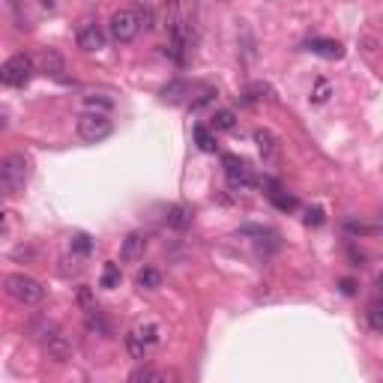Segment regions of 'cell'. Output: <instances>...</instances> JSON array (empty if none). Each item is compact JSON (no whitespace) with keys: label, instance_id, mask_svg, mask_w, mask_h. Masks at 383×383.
I'll list each match as a JSON object with an SVG mask.
<instances>
[{"label":"cell","instance_id":"cb8c5ba5","mask_svg":"<svg viewBox=\"0 0 383 383\" xmlns=\"http://www.w3.org/2000/svg\"><path fill=\"white\" fill-rule=\"evenodd\" d=\"M368 327L375 329V332H383V302L368 306Z\"/></svg>","mask_w":383,"mask_h":383},{"label":"cell","instance_id":"30bf717a","mask_svg":"<svg viewBox=\"0 0 383 383\" xmlns=\"http://www.w3.org/2000/svg\"><path fill=\"white\" fill-rule=\"evenodd\" d=\"M306 48L318 57H327V60H341L345 57V45L336 42V39H308Z\"/></svg>","mask_w":383,"mask_h":383},{"label":"cell","instance_id":"52a82bcc","mask_svg":"<svg viewBox=\"0 0 383 383\" xmlns=\"http://www.w3.org/2000/svg\"><path fill=\"white\" fill-rule=\"evenodd\" d=\"M221 165H225V174H228V183L230 186H260V180L251 174V168H249L246 159L225 156V159H221Z\"/></svg>","mask_w":383,"mask_h":383},{"label":"cell","instance_id":"2e32d148","mask_svg":"<svg viewBox=\"0 0 383 383\" xmlns=\"http://www.w3.org/2000/svg\"><path fill=\"white\" fill-rule=\"evenodd\" d=\"M84 324H87V332H93V336H111V327H108V320L102 318V311H99V308L87 311Z\"/></svg>","mask_w":383,"mask_h":383},{"label":"cell","instance_id":"e0dca14e","mask_svg":"<svg viewBox=\"0 0 383 383\" xmlns=\"http://www.w3.org/2000/svg\"><path fill=\"white\" fill-rule=\"evenodd\" d=\"M135 285L141 288V290H156L159 285H162V273L159 269H153V267H144L141 273L135 276Z\"/></svg>","mask_w":383,"mask_h":383},{"label":"cell","instance_id":"5b68a950","mask_svg":"<svg viewBox=\"0 0 383 383\" xmlns=\"http://www.w3.org/2000/svg\"><path fill=\"white\" fill-rule=\"evenodd\" d=\"M156 345H159V329L156 327H135V329L126 332V350H129V357L138 359V362H144L147 354Z\"/></svg>","mask_w":383,"mask_h":383},{"label":"cell","instance_id":"ac0fdd59","mask_svg":"<svg viewBox=\"0 0 383 383\" xmlns=\"http://www.w3.org/2000/svg\"><path fill=\"white\" fill-rule=\"evenodd\" d=\"M237 126V114L230 108H219L213 114V132H230Z\"/></svg>","mask_w":383,"mask_h":383},{"label":"cell","instance_id":"7c38bea8","mask_svg":"<svg viewBox=\"0 0 383 383\" xmlns=\"http://www.w3.org/2000/svg\"><path fill=\"white\" fill-rule=\"evenodd\" d=\"M144 249H147V237L144 234H129L126 240H123V249H120V258L123 260H129V264H132V260H141L144 258Z\"/></svg>","mask_w":383,"mask_h":383},{"label":"cell","instance_id":"7a4b0ae2","mask_svg":"<svg viewBox=\"0 0 383 383\" xmlns=\"http://www.w3.org/2000/svg\"><path fill=\"white\" fill-rule=\"evenodd\" d=\"M141 27H144V22H141V9L126 6V9H117V13L111 15L108 33L114 42H132V39L141 33Z\"/></svg>","mask_w":383,"mask_h":383},{"label":"cell","instance_id":"6da1fadb","mask_svg":"<svg viewBox=\"0 0 383 383\" xmlns=\"http://www.w3.org/2000/svg\"><path fill=\"white\" fill-rule=\"evenodd\" d=\"M27 180H30V159L24 153H9L0 162V189H3L6 198L22 195Z\"/></svg>","mask_w":383,"mask_h":383},{"label":"cell","instance_id":"9c48e42d","mask_svg":"<svg viewBox=\"0 0 383 383\" xmlns=\"http://www.w3.org/2000/svg\"><path fill=\"white\" fill-rule=\"evenodd\" d=\"M42 345H45V350H48V357H54L57 362L69 359V354H72V345H69V338H66L60 329H52V327L42 332Z\"/></svg>","mask_w":383,"mask_h":383},{"label":"cell","instance_id":"603a6c76","mask_svg":"<svg viewBox=\"0 0 383 383\" xmlns=\"http://www.w3.org/2000/svg\"><path fill=\"white\" fill-rule=\"evenodd\" d=\"M84 105H87V111H102V114H105V111H111V105H114V102H111L108 96L90 93V96H84Z\"/></svg>","mask_w":383,"mask_h":383},{"label":"cell","instance_id":"4316f807","mask_svg":"<svg viewBox=\"0 0 383 383\" xmlns=\"http://www.w3.org/2000/svg\"><path fill=\"white\" fill-rule=\"evenodd\" d=\"M327 96H329V84L320 78L318 87H315V93H311V99H315V102H327Z\"/></svg>","mask_w":383,"mask_h":383},{"label":"cell","instance_id":"ba28073f","mask_svg":"<svg viewBox=\"0 0 383 383\" xmlns=\"http://www.w3.org/2000/svg\"><path fill=\"white\" fill-rule=\"evenodd\" d=\"M75 42H78L81 52H99V48H105V33H102V27L99 24L84 22L75 33Z\"/></svg>","mask_w":383,"mask_h":383},{"label":"cell","instance_id":"ffe728a7","mask_svg":"<svg viewBox=\"0 0 383 383\" xmlns=\"http://www.w3.org/2000/svg\"><path fill=\"white\" fill-rule=\"evenodd\" d=\"M255 141H258V147H260V153H264V159H269V156L276 153V138H273V132H267V129H258Z\"/></svg>","mask_w":383,"mask_h":383},{"label":"cell","instance_id":"5bb4252c","mask_svg":"<svg viewBox=\"0 0 383 383\" xmlns=\"http://www.w3.org/2000/svg\"><path fill=\"white\" fill-rule=\"evenodd\" d=\"M39 66H42L45 75H54V78L63 75V57H60L57 52H52V48L39 54Z\"/></svg>","mask_w":383,"mask_h":383},{"label":"cell","instance_id":"8992f818","mask_svg":"<svg viewBox=\"0 0 383 383\" xmlns=\"http://www.w3.org/2000/svg\"><path fill=\"white\" fill-rule=\"evenodd\" d=\"M111 129H114V126H111L108 114H102V111H87V114L78 117V135H81L84 141H90V144L108 138Z\"/></svg>","mask_w":383,"mask_h":383},{"label":"cell","instance_id":"83f0119b","mask_svg":"<svg viewBox=\"0 0 383 383\" xmlns=\"http://www.w3.org/2000/svg\"><path fill=\"white\" fill-rule=\"evenodd\" d=\"M78 302H81V308H84V311H90V308H96V302H93V297H90V288H81V290H78Z\"/></svg>","mask_w":383,"mask_h":383},{"label":"cell","instance_id":"8fae6325","mask_svg":"<svg viewBox=\"0 0 383 383\" xmlns=\"http://www.w3.org/2000/svg\"><path fill=\"white\" fill-rule=\"evenodd\" d=\"M186 96H192L189 81H171L159 90V99H162L165 105H180V102H186Z\"/></svg>","mask_w":383,"mask_h":383},{"label":"cell","instance_id":"7402d4cb","mask_svg":"<svg viewBox=\"0 0 383 383\" xmlns=\"http://www.w3.org/2000/svg\"><path fill=\"white\" fill-rule=\"evenodd\" d=\"M267 195H269V201H273V204H276L279 210H294V207H297V198L285 195V192H281L279 186H276L273 192H267Z\"/></svg>","mask_w":383,"mask_h":383},{"label":"cell","instance_id":"4fadbf2b","mask_svg":"<svg viewBox=\"0 0 383 383\" xmlns=\"http://www.w3.org/2000/svg\"><path fill=\"white\" fill-rule=\"evenodd\" d=\"M165 225L174 228V230H186L192 225V210L183 207V204H171L165 210Z\"/></svg>","mask_w":383,"mask_h":383},{"label":"cell","instance_id":"484cf974","mask_svg":"<svg viewBox=\"0 0 383 383\" xmlns=\"http://www.w3.org/2000/svg\"><path fill=\"white\" fill-rule=\"evenodd\" d=\"M72 249L78 251V255H87V251L93 249V243H90V237H87V234H78V237L72 240Z\"/></svg>","mask_w":383,"mask_h":383},{"label":"cell","instance_id":"3957f363","mask_svg":"<svg viewBox=\"0 0 383 383\" xmlns=\"http://www.w3.org/2000/svg\"><path fill=\"white\" fill-rule=\"evenodd\" d=\"M6 294L18 302H24V306H39L45 299V288L33 276L13 273V276H6Z\"/></svg>","mask_w":383,"mask_h":383},{"label":"cell","instance_id":"9a60e30c","mask_svg":"<svg viewBox=\"0 0 383 383\" xmlns=\"http://www.w3.org/2000/svg\"><path fill=\"white\" fill-rule=\"evenodd\" d=\"M129 380H132V383H165L168 375H165V371H159V368L141 366V368H135L132 375H129Z\"/></svg>","mask_w":383,"mask_h":383},{"label":"cell","instance_id":"4dcf8cb0","mask_svg":"<svg viewBox=\"0 0 383 383\" xmlns=\"http://www.w3.org/2000/svg\"><path fill=\"white\" fill-rule=\"evenodd\" d=\"M377 288H380V290H383V273H380V279H377Z\"/></svg>","mask_w":383,"mask_h":383},{"label":"cell","instance_id":"277c9868","mask_svg":"<svg viewBox=\"0 0 383 383\" xmlns=\"http://www.w3.org/2000/svg\"><path fill=\"white\" fill-rule=\"evenodd\" d=\"M33 72H36V60L30 54H15L0 66V81L6 87H24V84H30Z\"/></svg>","mask_w":383,"mask_h":383},{"label":"cell","instance_id":"d6986e66","mask_svg":"<svg viewBox=\"0 0 383 383\" xmlns=\"http://www.w3.org/2000/svg\"><path fill=\"white\" fill-rule=\"evenodd\" d=\"M195 141H198V147L204 150V153H213L216 150V135H213V129H207V126H195Z\"/></svg>","mask_w":383,"mask_h":383},{"label":"cell","instance_id":"f546056e","mask_svg":"<svg viewBox=\"0 0 383 383\" xmlns=\"http://www.w3.org/2000/svg\"><path fill=\"white\" fill-rule=\"evenodd\" d=\"M341 290H345V294L350 297V294H354V281H350V279H345V281H341Z\"/></svg>","mask_w":383,"mask_h":383},{"label":"cell","instance_id":"f1b7e54d","mask_svg":"<svg viewBox=\"0 0 383 383\" xmlns=\"http://www.w3.org/2000/svg\"><path fill=\"white\" fill-rule=\"evenodd\" d=\"M306 221H308V225H324V210H320V207H315V210H308V213H306Z\"/></svg>","mask_w":383,"mask_h":383},{"label":"cell","instance_id":"44dd1931","mask_svg":"<svg viewBox=\"0 0 383 383\" xmlns=\"http://www.w3.org/2000/svg\"><path fill=\"white\" fill-rule=\"evenodd\" d=\"M99 285L108 288V290L120 285V267L114 264V260H108V264H105V269H102V279H99Z\"/></svg>","mask_w":383,"mask_h":383},{"label":"cell","instance_id":"d4e9b609","mask_svg":"<svg viewBox=\"0 0 383 383\" xmlns=\"http://www.w3.org/2000/svg\"><path fill=\"white\" fill-rule=\"evenodd\" d=\"M213 96H216V90H213V87H204V90L198 93V99H192V108H195V111H198V108H204Z\"/></svg>","mask_w":383,"mask_h":383}]
</instances>
